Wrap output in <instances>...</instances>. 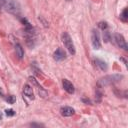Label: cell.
Wrapping results in <instances>:
<instances>
[{"mask_svg": "<svg viewBox=\"0 0 128 128\" xmlns=\"http://www.w3.org/2000/svg\"><path fill=\"white\" fill-rule=\"evenodd\" d=\"M3 6L7 12L13 15H19L21 10V6L18 0H4Z\"/></svg>", "mask_w": 128, "mask_h": 128, "instance_id": "obj_1", "label": "cell"}, {"mask_svg": "<svg viewBox=\"0 0 128 128\" xmlns=\"http://www.w3.org/2000/svg\"><path fill=\"white\" fill-rule=\"evenodd\" d=\"M123 78L122 75L120 74H113V75H107L103 78H101L98 81V86L100 87H104V86H108V85H112L114 83L119 82L121 79Z\"/></svg>", "mask_w": 128, "mask_h": 128, "instance_id": "obj_2", "label": "cell"}, {"mask_svg": "<svg viewBox=\"0 0 128 128\" xmlns=\"http://www.w3.org/2000/svg\"><path fill=\"white\" fill-rule=\"evenodd\" d=\"M62 42L64 43V46L67 48V50L70 52V54L74 55L75 54V47H74V44L72 42L70 35L67 32H64L62 34Z\"/></svg>", "mask_w": 128, "mask_h": 128, "instance_id": "obj_3", "label": "cell"}, {"mask_svg": "<svg viewBox=\"0 0 128 128\" xmlns=\"http://www.w3.org/2000/svg\"><path fill=\"white\" fill-rule=\"evenodd\" d=\"M91 42L94 47V49H100L101 48V42H100V35L97 30H92L91 34Z\"/></svg>", "mask_w": 128, "mask_h": 128, "instance_id": "obj_4", "label": "cell"}, {"mask_svg": "<svg viewBox=\"0 0 128 128\" xmlns=\"http://www.w3.org/2000/svg\"><path fill=\"white\" fill-rule=\"evenodd\" d=\"M114 40H115L116 44L118 45V47H120V48H122V49H124V50H127V49H128L127 43H126L124 37H123L121 34L115 33V34H114Z\"/></svg>", "mask_w": 128, "mask_h": 128, "instance_id": "obj_5", "label": "cell"}, {"mask_svg": "<svg viewBox=\"0 0 128 128\" xmlns=\"http://www.w3.org/2000/svg\"><path fill=\"white\" fill-rule=\"evenodd\" d=\"M53 58H54V60H56V61H62V60H64V59L66 58V53H65V51H64L62 48H58V49L54 52Z\"/></svg>", "mask_w": 128, "mask_h": 128, "instance_id": "obj_6", "label": "cell"}, {"mask_svg": "<svg viewBox=\"0 0 128 128\" xmlns=\"http://www.w3.org/2000/svg\"><path fill=\"white\" fill-rule=\"evenodd\" d=\"M62 85H63V88H64V90H65L66 92H68L69 94H73V93H74V91H75L74 86H73V84H72L69 80H67V79H63V81H62Z\"/></svg>", "mask_w": 128, "mask_h": 128, "instance_id": "obj_7", "label": "cell"}, {"mask_svg": "<svg viewBox=\"0 0 128 128\" xmlns=\"http://www.w3.org/2000/svg\"><path fill=\"white\" fill-rule=\"evenodd\" d=\"M60 112H61L62 116H65V117H69V116H72V115L75 113L74 109H73V108H71V107H68V106L62 107V108L60 109Z\"/></svg>", "mask_w": 128, "mask_h": 128, "instance_id": "obj_8", "label": "cell"}, {"mask_svg": "<svg viewBox=\"0 0 128 128\" xmlns=\"http://www.w3.org/2000/svg\"><path fill=\"white\" fill-rule=\"evenodd\" d=\"M23 93H24V95L27 96L28 98H30V99H34L33 90H32V88H31L29 85L26 84V85L24 86V88H23Z\"/></svg>", "mask_w": 128, "mask_h": 128, "instance_id": "obj_9", "label": "cell"}, {"mask_svg": "<svg viewBox=\"0 0 128 128\" xmlns=\"http://www.w3.org/2000/svg\"><path fill=\"white\" fill-rule=\"evenodd\" d=\"M95 61V64H96V66L100 69V70H102V71H106L107 70V64L103 61V60H100V59H95L94 60Z\"/></svg>", "mask_w": 128, "mask_h": 128, "instance_id": "obj_10", "label": "cell"}, {"mask_svg": "<svg viewBox=\"0 0 128 128\" xmlns=\"http://www.w3.org/2000/svg\"><path fill=\"white\" fill-rule=\"evenodd\" d=\"M15 52H16V56L19 58V59H22L23 56H24V51H23V48L20 44H16L15 45Z\"/></svg>", "mask_w": 128, "mask_h": 128, "instance_id": "obj_11", "label": "cell"}, {"mask_svg": "<svg viewBox=\"0 0 128 128\" xmlns=\"http://www.w3.org/2000/svg\"><path fill=\"white\" fill-rule=\"evenodd\" d=\"M120 19H121L122 21H124V22H126V21H127V19H128V15H127V8H124V10L122 11V13H121V15H120Z\"/></svg>", "mask_w": 128, "mask_h": 128, "instance_id": "obj_12", "label": "cell"}, {"mask_svg": "<svg viewBox=\"0 0 128 128\" xmlns=\"http://www.w3.org/2000/svg\"><path fill=\"white\" fill-rule=\"evenodd\" d=\"M6 101H7L8 103H10V104H13V103L16 101V97L13 96V95H9V96L6 97Z\"/></svg>", "mask_w": 128, "mask_h": 128, "instance_id": "obj_13", "label": "cell"}, {"mask_svg": "<svg viewBox=\"0 0 128 128\" xmlns=\"http://www.w3.org/2000/svg\"><path fill=\"white\" fill-rule=\"evenodd\" d=\"M103 39H104L105 42H108L110 40V33L108 31H104V33H103Z\"/></svg>", "mask_w": 128, "mask_h": 128, "instance_id": "obj_14", "label": "cell"}, {"mask_svg": "<svg viewBox=\"0 0 128 128\" xmlns=\"http://www.w3.org/2000/svg\"><path fill=\"white\" fill-rule=\"evenodd\" d=\"M98 26H99V28H101V29L104 31V30H106V29H107L108 24H107V22H99Z\"/></svg>", "mask_w": 128, "mask_h": 128, "instance_id": "obj_15", "label": "cell"}, {"mask_svg": "<svg viewBox=\"0 0 128 128\" xmlns=\"http://www.w3.org/2000/svg\"><path fill=\"white\" fill-rule=\"evenodd\" d=\"M5 114L7 116H13V115H15V112L12 109H7V110H5Z\"/></svg>", "mask_w": 128, "mask_h": 128, "instance_id": "obj_16", "label": "cell"}, {"mask_svg": "<svg viewBox=\"0 0 128 128\" xmlns=\"http://www.w3.org/2000/svg\"><path fill=\"white\" fill-rule=\"evenodd\" d=\"M3 3H4V1H3V0H0V7L3 5Z\"/></svg>", "mask_w": 128, "mask_h": 128, "instance_id": "obj_17", "label": "cell"}, {"mask_svg": "<svg viewBox=\"0 0 128 128\" xmlns=\"http://www.w3.org/2000/svg\"><path fill=\"white\" fill-rule=\"evenodd\" d=\"M32 126H42V125H40V124H31Z\"/></svg>", "mask_w": 128, "mask_h": 128, "instance_id": "obj_18", "label": "cell"}, {"mask_svg": "<svg viewBox=\"0 0 128 128\" xmlns=\"http://www.w3.org/2000/svg\"><path fill=\"white\" fill-rule=\"evenodd\" d=\"M67 1H71V0H67Z\"/></svg>", "mask_w": 128, "mask_h": 128, "instance_id": "obj_19", "label": "cell"}]
</instances>
